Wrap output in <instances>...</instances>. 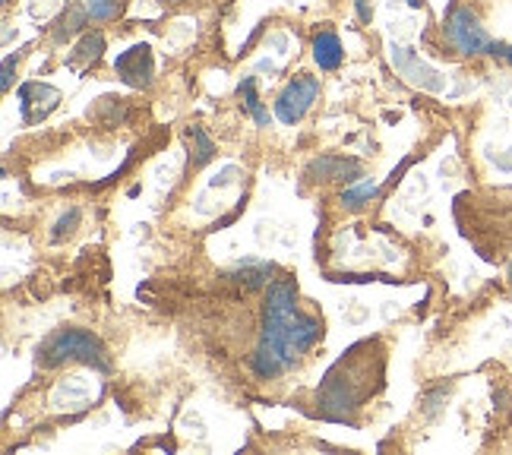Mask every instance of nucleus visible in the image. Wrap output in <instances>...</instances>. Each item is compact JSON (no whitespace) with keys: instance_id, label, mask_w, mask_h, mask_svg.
Segmentation results:
<instances>
[{"instance_id":"1","label":"nucleus","mask_w":512,"mask_h":455,"mask_svg":"<svg viewBox=\"0 0 512 455\" xmlns=\"http://www.w3.org/2000/svg\"><path fill=\"white\" fill-rule=\"evenodd\" d=\"M323 339V320L298 310V282L279 279L269 285L263 307V335L250 354V370L260 380H275L298 364L301 354Z\"/></svg>"},{"instance_id":"2","label":"nucleus","mask_w":512,"mask_h":455,"mask_svg":"<svg viewBox=\"0 0 512 455\" xmlns=\"http://www.w3.org/2000/svg\"><path fill=\"white\" fill-rule=\"evenodd\" d=\"M67 361H80L86 367H95L98 373H108L111 370V358H108V348L95 339L92 332L86 329H61L54 332L51 339L42 345L38 351V364L45 370H54Z\"/></svg>"},{"instance_id":"3","label":"nucleus","mask_w":512,"mask_h":455,"mask_svg":"<svg viewBox=\"0 0 512 455\" xmlns=\"http://www.w3.org/2000/svg\"><path fill=\"white\" fill-rule=\"evenodd\" d=\"M446 42L462 51V54H487L490 45H494V38H490L481 26V19L471 13L468 7H459V10H452L449 19H446Z\"/></svg>"},{"instance_id":"4","label":"nucleus","mask_w":512,"mask_h":455,"mask_svg":"<svg viewBox=\"0 0 512 455\" xmlns=\"http://www.w3.org/2000/svg\"><path fill=\"white\" fill-rule=\"evenodd\" d=\"M317 95H320L317 76H294L279 92V98H275V117H279L282 124L294 127L310 111V105L317 102Z\"/></svg>"},{"instance_id":"5","label":"nucleus","mask_w":512,"mask_h":455,"mask_svg":"<svg viewBox=\"0 0 512 455\" xmlns=\"http://www.w3.org/2000/svg\"><path fill=\"white\" fill-rule=\"evenodd\" d=\"M389 61H392V67L399 70V76H405L411 86H418L424 92H443L446 89V76L437 73L433 67H427L411 48L389 45Z\"/></svg>"},{"instance_id":"6","label":"nucleus","mask_w":512,"mask_h":455,"mask_svg":"<svg viewBox=\"0 0 512 455\" xmlns=\"http://www.w3.org/2000/svg\"><path fill=\"white\" fill-rule=\"evenodd\" d=\"M114 73L121 76V83L130 89H149L152 86V48L149 45H130L114 57Z\"/></svg>"},{"instance_id":"7","label":"nucleus","mask_w":512,"mask_h":455,"mask_svg":"<svg viewBox=\"0 0 512 455\" xmlns=\"http://www.w3.org/2000/svg\"><path fill=\"white\" fill-rule=\"evenodd\" d=\"M61 102V89H54L48 83H26L19 89V114L26 124H42L45 117Z\"/></svg>"},{"instance_id":"8","label":"nucleus","mask_w":512,"mask_h":455,"mask_svg":"<svg viewBox=\"0 0 512 455\" xmlns=\"http://www.w3.org/2000/svg\"><path fill=\"white\" fill-rule=\"evenodd\" d=\"M307 177L313 181H345L354 184L364 177V168L358 158H342V155H320L307 165Z\"/></svg>"},{"instance_id":"9","label":"nucleus","mask_w":512,"mask_h":455,"mask_svg":"<svg viewBox=\"0 0 512 455\" xmlns=\"http://www.w3.org/2000/svg\"><path fill=\"white\" fill-rule=\"evenodd\" d=\"M342 42L336 32H317L313 35V61L320 70H339L342 67Z\"/></svg>"},{"instance_id":"10","label":"nucleus","mask_w":512,"mask_h":455,"mask_svg":"<svg viewBox=\"0 0 512 455\" xmlns=\"http://www.w3.org/2000/svg\"><path fill=\"white\" fill-rule=\"evenodd\" d=\"M102 51H105V35L102 32H86L80 38V45H76L73 54L67 57V64H70V70L83 73L89 64H95L98 57H102Z\"/></svg>"},{"instance_id":"11","label":"nucleus","mask_w":512,"mask_h":455,"mask_svg":"<svg viewBox=\"0 0 512 455\" xmlns=\"http://www.w3.org/2000/svg\"><path fill=\"white\" fill-rule=\"evenodd\" d=\"M89 19H92V16H89L86 4H73V7L61 16V23H57V29H54V42H57V45H64L67 38L80 35V32L86 29Z\"/></svg>"},{"instance_id":"12","label":"nucleus","mask_w":512,"mask_h":455,"mask_svg":"<svg viewBox=\"0 0 512 455\" xmlns=\"http://www.w3.org/2000/svg\"><path fill=\"white\" fill-rule=\"evenodd\" d=\"M269 275H272V266L269 263H244V266L234 269L228 279H234V282L247 285L250 291H256V288L269 285Z\"/></svg>"},{"instance_id":"13","label":"nucleus","mask_w":512,"mask_h":455,"mask_svg":"<svg viewBox=\"0 0 512 455\" xmlns=\"http://www.w3.org/2000/svg\"><path fill=\"white\" fill-rule=\"evenodd\" d=\"M238 92H241V98H244V108L253 114V121L260 124V127H269V111L263 108L260 95H256V79H253V76H244V79H241V86H238Z\"/></svg>"},{"instance_id":"14","label":"nucleus","mask_w":512,"mask_h":455,"mask_svg":"<svg viewBox=\"0 0 512 455\" xmlns=\"http://www.w3.org/2000/svg\"><path fill=\"white\" fill-rule=\"evenodd\" d=\"M187 136L196 143V155H193V165H206V162H212V155H215V143L209 140V133L203 130V127H190L187 130Z\"/></svg>"},{"instance_id":"15","label":"nucleus","mask_w":512,"mask_h":455,"mask_svg":"<svg viewBox=\"0 0 512 455\" xmlns=\"http://www.w3.org/2000/svg\"><path fill=\"white\" fill-rule=\"evenodd\" d=\"M86 10L95 23H108V19H117L124 10V0H86Z\"/></svg>"},{"instance_id":"16","label":"nucleus","mask_w":512,"mask_h":455,"mask_svg":"<svg viewBox=\"0 0 512 455\" xmlns=\"http://www.w3.org/2000/svg\"><path fill=\"white\" fill-rule=\"evenodd\" d=\"M377 184H361V187H354V190H345L342 193V203L348 206V209H361V206H367L373 196H377Z\"/></svg>"},{"instance_id":"17","label":"nucleus","mask_w":512,"mask_h":455,"mask_svg":"<svg viewBox=\"0 0 512 455\" xmlns=\"http://www.w3.org/2000/svg\"><path fill=\"white\" fill-rule=\"evenodd\" d=\"M76 225H80V209H70V212H64L61 219H57V225H54V231H51V237L54 241H61L64 234H73L76 231Z\"/></svg>"},{"instance_id":"18","label":"nucleus","mask_w":512,"mask_h":455,"mask_svg":"<svg viewBox=\"0 0 512 455\" xmlns=\"http://www.w3.org/2000/svg\"><path fill=\"white\" fill-rule=\"evenodd\" d=\"M13 70H16V57L10 54L4 61V79H0V89L4 92H10V86H13Z\"/></svg>"},{"instance_id":"19","label":"nucleus","mask_w":512,"mask_h":455,"mask_svg":"<svg viewBox=\"0 0 512 455\" xmlns=\"http://www.w3.org/2000/svg\"><path fill=\"white\" fill-rule=\"evenodd\" d=\"M490 57H500V61H506V64H512V45H503V42H494L490 45V51H487Z\"/></svg>"},{"instance_id":"20","label":"nucleus","mask_w":512,"mask_h":455,"mask_svg":"<svg viewBox=\"0 0 512 455\" xmlns=\"http://www.w3.org/2000/svg\"><path fill=\"white\" fill-rule=\"evenodd\" d=\"M354 7H358V19H361V23H370V16H373L370 0H354Z\"/></svg>"},{"instance_id":"21","label":"nucleus","mask_w":512,"mask_h":455,"mask_svg":"<svg viewBox=\"0 0 512 455\" xmlns=\"http://www.w3.org/2000/svg\"><path fill=\"white\" fill-rule=\"evenodd\" d=\"M408 7H415V10H418V7H421V0H408Z\"/></svg>"},{"instance_id":"22","label":"nucleus","mask_w":512,"mask_h":455,"mask_svg":"<svg viewBox=\"0 0 512 455\" xmlns=\"http://www.w3.org/2000/svg\"><path fill=\"white\" fill-rule=\"evenodd\" d=\"M162 4H181V0H162Z\"/></svg>"},{"instance_id":"23","label":"nucleus","mask_w":512,"mask_h":455,"mask_svg":"<svg viewBox=\"0 0 512 455\" xmlns=\"http://www.w3.org/2000/svg\"><path fill=\"white\" fill-rule=\"evenodd\" d=\"M509 285H512V266H509Z\"/></svg>"},{"instance_id":"24","label":"nucleus","mask_w":512,"mask_h":455,"mask_svg":"<svg viewBox=\"0 0 512 455\" xmlns=\"http://www.w3.org/2000/svg\"><path fill=\"white\" fill-rule=\"evenodd\" d=\"M4 4H7V0H4Z\"/></svg>"}]
</instances>
